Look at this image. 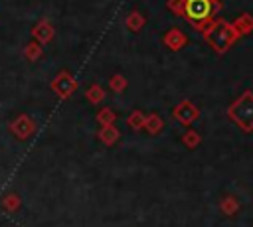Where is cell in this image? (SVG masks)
Here are the masks:
<instances>
[{"mask_svg":"<svg viewBox=\"0 0 253 227\" xmlns=\"http://www.w3.org/2000/svg\"><path fill=\"white\" fill-rule=\"evenodd\" d=\"M221 2L217 0H186L184 4V18L194 24L196 30L204 32L210 24L213 14L219 10Z\"/></svg>","mask_w":253,"mask_h":227,"instance_id":"cell-1","label":"cell"},{"mask_svg":"<svg viewBox=\"0 0 253 227\" xmlns=\"http://www.w3.org/2000/svg\"><path fill=\"white\" fill-rule=\"evenodd\" d=\"M204 38L206 41L217 51V53H225L235 41H237V32L233 30L231 22L225 20H215L211 22L206 30H204Z\"/></svg>","mask_w":253,"mask_h":227,"instance_id":"cell-2","label":"cell"},{"mask_svg":"<svg viewBox=\"0 0 253 227\" xmlns=\"http://www.w3.org/2000/svg\"><path fill=\"white\" fill-rule=\"evenodd\" d=\"M227 116L245 132L253 130V93L245 91L237 101H233L227 109Z\"/></svg>","mask_w":253,"mask_h":227,"instance_id":"cell-3","label":"cell"},{"mask_svg":"<svg viewBox=\"0 0 253 227\" xmlns=\"http://www.w3.org/2000/svg\"><path fill=\"white\" fill-rule=\"evenodd\" d=\"M49 87H51V91H53L59 99H69V97L75 93V89H77V81H75V77H73L69 71L61 69V71L51 79Z\"/></svg>","mask_w":253,"mask_h":227,"instance_id":"cell-4","label":"cell"},{"mask_svg":"<svg viewBox=\"0 0 253 227\" xmlns=\"http://www.w3.org/2000/svg\"><path fill=\"white\" fill-rule=\"evenodd\" d=\"M172 116L180 122V124H184V126H190L194 120H198V116H200V111H198V107L192 103V101H188V99H184V101H180L178 105H176V109L172 111Z\"/></svg>","mask_w":253,"mask_h":227,"instance_id":"cell-5","label":"cell"},{"mask_svg":"<svg viewBox=\"0 0 253 227\" xmlns=\"http://www.w3.org/2000/svg\"><path fill=\"white\" fill-rule=\"evenodd\" d=\"M32 38H34V41H38L40 45H43V43H49L51 39H53V36H55V28H53V24L47 20V18H42L40 22H36L34 26H32Z\"/></svg>","mask_w":253,"mask_h":227,"instance_id":"cell-6","label":"cell"},{"mask_svg":"<svg viewBox=\"0 0 253 227\" xmlns=\"http://www.w3.org/2000/svg\"><path fill=\"white\" fill-rule=\"evenodd\" d=\"M10 130H12V134L14 136H18V138H28L34 130H36V124H34V120L28 116V114H18L12 122H10Z\"/></svg>","mask_w":253,"mask_h":227,"instance_id":"cell-7","label":"cell"},{"mask_svg":"<svg viewBox=\"0 0 253 227\" xmlns=\"http://www.w3.org/2000/svg\"><path fill=\"white\" fill-rule=\"evenodd\" d=\"M162 41H164V45H166L168 49L178 51V49H182V47L186 45L188 38H186V34H184L180 28H172V30H168V32L164 34Z\"/></svg>","mask_w":253,"mask_h":227,"instance_id":"cell-8","label":"cell"},{"mask_svg":"<svg viewBox=\"0 0 253 227\" xmlns=\"http://www.w3.org/2000/svg\"><path fill=\"white\" fill-rule=\"evenodd\" d=\"M231 26H233V30L237 32V36H245V34L253 32V18H251L249 14H241V16H237V18L231 22Z\"/></svg>","mask_w":253,"mask_h":227,"instance_id":"cell-9","label":"cell"},{"mask_svg":"<svg viewBox=\"0 0 253 227\" xmlns=\"http://www.w3.org/2000/svg\"><path fill=\"white\" fill-rule=\"evenodd\" d=\"M99 138H101V142L103 144H107V146H113L117 140H119V130H117V126L115 124H109V126H101V130H99V134H97Z\"/></svg>","mask_w":253,"mask_h":227,"instance_id":"cell-10","label":"cell"},{"mask_svg":"<svg viewBox=\"0 0 253 227\" xmlns=\"http://www.w3.org/2000/svg\"><path fill=\"white\" fill-rule=\"evenodd\" d=\"M142 128H146L150 134H158V132L164 128V120H162L160 114L150 113V114H146V118H144V126H142Z\"/></svg>","mask_w":253,"mask_h":227,"instance_id":"cell-11","label":"cell"},{"mask_svg":"<svg viewBox=\"0 0 253 227\" xmlns=\"http://www.w3.org/2000/svg\"><path fill=\"white\" fill-rule=\"evenodd\" d=\"M85 97H87V101H89L91 105H99V103L105 101V89H103L101 85L93 83V85L85 91Z\"/></svg>","mask_w":253,"mask_h":227,"instance_id":"cell-12","label":"cell"},{"mask_svg":"<svg viewBox=\"0 0 253 227\" xmlns=\"http://www.w3.org/2000/svg\"><path fill=\"white\" fill-rule=\"evenodd\" d=\"M144 16L140 14V12H136V10H132L126 18H125V24H126V28L130 30V32H138L142 26H144Z\"/></svg>","mask_w":253,"mask_h":227,"instance_id":"cell-13","label":"cell"},{"mask_svg":"<svg viewBox=\"0 0 253 227\" xmlns=\"http://www.w3.org/2000/svg\"><path fill=\"white\" fill-rule=\"evenodd\" d=\"M43 55V47L38 43V41H28L26 47H24V57L28 61H38L40 57Z\"/></svg>","mask_w":253,"mask_h":227,"instance_id":"cell-14","label":"cell"},{"mask_svg":"<svg viewBox=\"0 0 253 227\" xmlns=\"http://www.w3.org/2000/svg\"><path fill=\"white\" fill-rule=\"evenodd\" d=\"M219 209H221L225 215H235L237 209H239V201H237V197H233V195L223 197L221 203H219Z\"/></svg>","mask_w":253,"mask_h":227,"instance_id":"cell-15","label":"cell"},{"mask_svg":"<svg viewBox=\"0 0 253 227\" xmlns=\"http://www.w3.org/2000/svg\"><path fill=\"white\" fill-rule=\"evenodd\" d=\"M144 118H146V114L142 113V111H132L130 114H128V118H126V122H128V126L130 128H134V130H140L142 126H144Z\"/></svg>","mask_w":253,"mask_h":227,"instance_id":"cell-16","label":"cell"},{"mask_svg":"<svg viewBox=\"0 0 253 227\" xmlns=\"http://www.w3.org/2000/svg\"><path fill=\"white\" fill-rule=\"evenodd\" d=\"M126 77L125 75H121V73H115L111 79H109V87L115 91V93H123L125 89H126Z\"/></svg>","mask_w":253,"mask_h":227,"instance_id":"cell-17","label":"cell"},{"mask_svg":"<svg viewBox=\"0 0 253 227\" xmlns=\"http://www.w3.org/2000/svg\"><path fill=\"white\" fill-rule=\"evenodd\" d=\"M115 113L109 109V107H103V109H99V113H97V120L101 122V126H109V124H115Z\"/></svg>","mask_w":253,"mask_h":227,"instance_id":"cell-18","label":"cell"},{"mask_svg":"<svg viewBox=\"0 0 253 227\" xmlns=\"http://www.w3.org/2000/svg\"><path fill=\"white\" fill-rule=\"evenodd\" d=\"M182 142H184L188 148H196V146L202 142V136H200L196 130H188V132H184V136H182Z\"/></svg>","mask_w":253,"mask_h":227,"instance_id":"cell-19","label":"cell"},{"mask_svg":"<svg viewBox=\"0 0 253 227\" xmlns=\"http://www.w3.org/2000/svg\"><path fill=\"white\" fill-rule=\"evenodd\" d=\"M2 205H4L8 211H14V209H18V205H20V197H18L16 193H8V195H4Z\"/></svg>","mask_w":253,"mask_h":227,"instance_id":"cell-20","label":"cell"},{"mask_svg":"<svg viewBox=\"0 0 253 227\" xmlns=\"http://www.w3.org/2000/svg\"><path fill=\"white\" fill-rule=\"evenodd\" d=\"M184 4H186V0H168L166 2L168 10L176 16H184Z\"/></svg>","mask_w":253,"mask_h":227,"instance_id":"cell-21","label":"cell"},{"mask_svg":"<svg viewBox=\"0 0 253 227\" xmlns=\"http://www.w3.org/2000/svg\"><path fill=\"white\" fill-rule=\"evenodd\" d=\"M217 2H219V0H217Z\"/></svg>","mask_w":253,"mask_h":227,"instance_id":"cell-22","label":"cell"}]
</instances>
